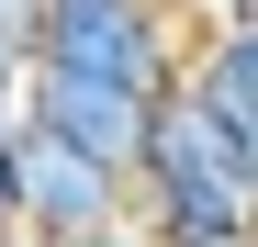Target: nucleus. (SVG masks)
<instances>
[{"label": "nucleus", "instance_id": "f257e3e1", "mask_svg": "<svg viewBox=\"0 0 258 247\" xmlns=\"http://www.w3.org/2000/svg\"><path fill=\"white\" fill-rule=\"evenodd\" d=\"M135 225L157 247H236L258 236V157L191 79L146 124V169H135Z\"/></svg>", "mask_w": 258, "mask_h": 247}, {"label": "nucleus", "instance_id": "f03ea898", "mask_svg": "<svg viewBox=\"0 0 258 247\" xmlns=\"http://www.w3.org/2000/svg\"><path fill=\"white\" fill-rule=\"evenodd\" d=\"M34 68L168 101L191 79V0H45V56Z\"/></svg>", "mask_w": 258, "mask_h": 247}, {"label": "nucleus", "instance_id": "7ed1b4c3", "mask_svg": "<svg viewBox=\"0 0 258 247\" xmlns=\"http://www.w3.org/2000/svg\"><path fill=\"white\" fill-rule=\"evenodd\" d=\"M12 191H23V236L34 247H79V236L135 225V180L79 157V146H56L45 124H12Z\"/></svg>", "mask_w": 258, "mask_h": 247}, {"label": "nucleus", "instance_id": "20e7f679", "mask_svg": "<svg viewBox=\"0 0 258 247\" xmlns=\"http://www.w3.org/2000/svg\"><path fill=\"white\" fill-rule=\"evenodd\" d=\"M23 124H45L56 146H79V157H101V169H123V180H135V169H146V124H157V101L101 90V79H56V68H34Z\"/></svg>", "mask_w": 258, "mask_h": 247}, {"label": "nucleus", "instance_id": "39448f33", "mask_svg": "<svg viewBox=\"0 0 258 247\" xmlns=\"http://www.w3.org/2000/svg\"><path fill=\"white\" fill-rule=\"evenodd\" d=\"M191 90L213 101L247 135V157H258V23H202V45H191Z\"/></svg>", "mask_w": 258, "mask_h": 247}, {"label": "nucleus", "instance_id": "423d86ee", "mask_svg": "<svg viewBox=\"0 0 258 247\" xmlns=\"http://www.w3.org/2000/svg\"><path fill=\"white\" fill-rule=\"evenodd\" d=\"M0 56H12V68L45 56V0H0Z\"/></svg>", "mask_w": 258, "mask_h": 247}, {"label": "nucleus", "instance_id": "0eeeda50", "mask_svg": "<svg viewBox=\"0 0 258 247\" xmlns=\"http://www.w3.org/2000/svg\"><path fill=\"white\" fill-rule=\"evenodd\" d=\"M23 101H34V68H12V56H0V135L23 124Z\"/></svg>", "mask_w": 258, "mask_h": 247}, {"label": "nucleus", "instance_id": "6e6552de", "mask_svg": "<svg viewBox=\"0 0 258 247\" xmlns=\"http://www.w3.org/2000/svg\"><path fill=\"white\" fill-rule=\"evenodd\" d=\"M0 236H23V191H12V135H0Z\"/></svg>", "mask_w": 258, "mask_h": 247}, {"label": "nucleus", "instance_id": "1a4fd4ad", "mask_svg": "<svg viewBox=\"0 0 258 247\" xmlns=\"http://www.w3.org/2000/svg\"><path fill=\"white\" fill-rule=\"evenodd\" d=\"M213 23H258V0H213Z\"/></svg>", "mask_w": 258, "mask_h": 247}, {"label": "nucleus", "instance_id": "9d476101", "mask_svg": "<svg viewBox=\"0 0 258 247\" xmlns=\"http://www.w3.org/2000/svg\"><path fill=\"white\" fill-rule=\"evenodd\" d=\"M0 247H23V236H0Z\"/></svg>", "mask_w": 258, "mask_h": 247}, {"label": "nucleus", "instance_id": "9b49d317", "mask_svg": "<svg viewBox=\"0 0 258 247\" xmlns=\"http://www.w3.org/2000/svg\"><path fill=\"white\" fill-rule=\"evenodd\" d=\"M236 247H258V236H236Z\"/></svg>", "mask_w": 258, "mask_h": 247}, {"label": "nucleus", "instance_id": "f8f14e48", "mask_svg": "<svg viewBox=\"0 0 258 247\" xmlns=\"http://www.w3.org/2000/svg\"><path fill=\"white\" fill-rule=\"evenodd\" d=\"M23 247H34V236H23Z\"/></svg>", "mask_w": 258, "mask_h": 247}]
</instances>
